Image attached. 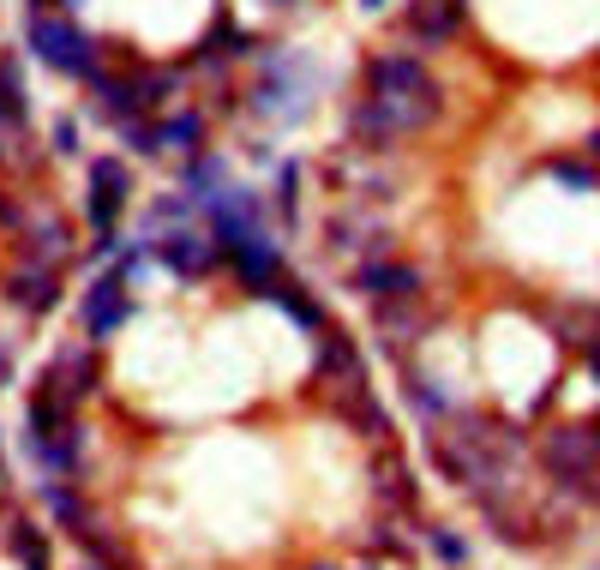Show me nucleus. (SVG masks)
<instances>
[{
    "mask_svg": "<svg viewBox=\"0 0 600 570\" xmlns=\"http://www.w3.org/2000/svg\"><path fill=\"white\" fill-rule=\"evenodd\" d=\"M541 463L558 487H582L595 492L600 480V426H553L541 438Z\"/></svg>",
    "mask_w": 600,
    "mask_h": 570,
    "instance_id": "1",
    "label": "nucleus"
},
{
    "mask_svg": "<svg viewBox=\"0 0 600 570\" xmlns=\"http://www.w3.org/2000/svg\"><path fill=\"white\" fill-rule=\"evenodd\" d=\"M318 385H325V402L330 409H349V402H361L366 397V366H361V354H354V342L342 337V331H325V342H318Z\"/></svg>",
    "mask_w": 600,
    "mask_h": 570,
    "instance_id": "2",
    "label": "nucleus"
},
{
    "mask_svg": "<svg viewBox=\"0 0 600 570\" xmlns=\"http://www.w3.org/2000/svg\"><path fill=\"white\" fill-rule=\"evenodd\" d=\"M31 48L55 72H72V79H91V72H97L91 36H84L79 24H67V19H31Z\"/></svg>",
    "mask_w": 600,
    "mask_h": 570,
    "instance_id": "3",
    "label": "nucleus"
},
{
    "mask_svg": "<svg viewBox=\"0 0 600 570\" xmlns=\"http://www.w3.org/2000/svg\"><path fill=\"white\" fill-rule=\"evenodd\" d=\"M354 295L366 300H420L427 295V276H420V264L408 259H366L361 271H354Z\"/></svg>",
    "mask_w": 600,
    "mask_h": 570,
    "instance_id": "4",
    "label": "nucleus"
},
{
    "mask_svg": "<svg viewBox=\"0 0 600 570\" xmlns=\"http://www.w3.org/2000/svg\"><path fill=\"white\" fill-rule=\"evenodd\" d=\"M366 91H373V96H420V91H439V79L420 67V55L390 48V55L366 60Z\"/></svg>",
    "mask_w": 600,
    "mask_h": 570,
    "instance_id": "5",
    "label": "nucleus"
},
{
    "mask_svg": "<svg viewBox=\"0 0 600 570\" xmlns=\"http://www.w3.org/2000/svg\"><path fill=\"white\" fill-rule=\"evenodd\" d=\"M157 259L169 264L174 276L199 283V276H211V264L223 259V247H216V235H199V228H169V235L157 240Z\"/></svg>",
    "mask_w": 600,
    "mask_h": 570,
    "instance_id": "6",
    "label": "nucleus"
},
{
    "mask_svg": "<svg viewBox=\"0 0 600 570\" xmlns=\"http://www.w3.org/2000/svg\"><path fill=\"white\" fill-rule=\"evenodd\" d=\"M133 319V300H126V271H109L84 288V331L91 337H114Z\"/></svg>",
    "mask_w": 600,
    "mask_h": 570,
    "instance_id": "7",
    "label": "nucleus"
},
{
    "mask_svg": "<svg viewBox=\"0 0 600 570\" xmlns=\"http://www.w3.org/2000/svg\"><path fill=\"white\" fill-rule=\"evenodd\" d=\"M408 31L420 48H444L463 31V0H408Z\"/></svg>",
    "mask_w": 600,
    "mask_h": 570,
    "instance_id": "8",
    "label": "nucleus"
},
{
    "mask_svg": "<svg viewBox=\"0 0 600 570\" xmlns=\"http://www.w3.org/2000/svg\"><path fill=\"white\" fill-rule=\"evenodd\" d=\"M7 300H12L19 312H36V319H43V312L60 300V276H55V264H24V259H19V271L7 276Z\"/></svg>",
    "mask_w": 600,
    "mask_h": 570,
    "instance_id": "9",
    "label": "nucleus"
},
{
    "mask_svg": "<svg viewBox=\"0 0 600 570\" xmlns=\"http://www.w3.org/2000/svg\"><path fill=\"white\" fill-rule=\"evenodd\" d=\"M43 378H48V385H55L67 402H79V397H91V390H97V354L84 349V342H67Z\"/></svg>",
    "mask_w": 600,
    "mask_h": 570,
    "instance_id": "10",
    "label": "nucleus"
},
{
    "mask_svg": "<svg viewBox=\"0 0 600 570\" xmlns=\"http://www.w3.org/2000/svg\"><path fill=\"white\" fill-rule=\"evenodd\" d=\"M228 264H235V276L252 288V295H264V288L283 276V252H276L271 235H259V240H247V247H235V252H228Z\"/></svg>",
    "mask_w": 600,
    "mask_h": 570,
    "instance_id": "11",
    "label": "nucleus"
},
{
    "mask_svg": "<svg viewBox=\"0 0 600 570\" xmlns=\"http://www.w3.org/2000/svg\"><path fill=\"white\" fill-rule=\"evenodd\" d=\"M330 247L337 252H373V259H385L390 252V235L385 228H378L373 217H366V210H349V217H330Z\"/></svg>",
    "mask_w": 600,
    "mask_h": 570,
    "instance_id": "12",
    "label": "nucleus"
},
{
    "mask_svg": "<svg viewBox=\"0 0 600 570\" xmlns=\"http://www.w3.org/2000/svg\"><path fill=\"white\" fill-rule=\"evenodd\" d=\"M373 331L390 342V349H408L420 331H427V319H420V300H373Z\"/></svg>",
    "mask_w": 600,
    "mask_h": 570,
    "instance_id": "13",
    "label": "nucleus"
},
{
    "mask_svg": "<svg viewBox=\"0 0 600 570\" xmlns=\"http://www.w3.org/2000/svg\"><path fill=\"white\" fill-rule=\"evenodd\" d=\"M67 252H72L67 223L43 217V223H31V228H24V247H19V259H24V264H60Z\"/></svg>",
    "mask_w": 600,
    "mask_h": 570,
    "instance_id": "14",
    "label": "nucleus"
},
{
    "mask_svg": "<svg viewBox=\"0 0 600 570\" xmlns=\"http://www.w3.org/2000/svg\"><path fill=\"white\" fill-rule=\"evenodd\" d=\"M264 300H276V307H283L295 324H306V331H330V324H325V312L313 307V295H306L301 283H288V276H276V283L264 288Z\"/></svg>",
    "mask_w": 600,
    "mask_h": 570,
    "instance_id": "15",
    "label": "nucleus"
},
{
    "mask_svg": "<svg viewBox=\"0 0 600 570\" xmlns=\"http://www.w3.org/2000/svg\"><path fill=\"white\" fill-rule=\"evenodd\" d=\"M199 145H204V114H199V109H186V114H174V121L157 126V150H174V157H199Z\"/></svg>",
    "mask_w": 600,
    "mask_h": 570,
    "instance_id": "16",
    "label": "nucleus"
},
{
    "mask_svg": "<svg viewBox=\"0 0 600 570\" xmlns=\"http://www.w3.org/2000/svg\"><path fill=\"white\" fill-rule=\"evenodd\" d=\"M342 421H349V426H354V433H361V438H373V445H390V414L378 409L373 397L349 402V409H342Z\"/></svg>",
    "mask_w": 600,
    "mask_h": 570,
    "instance_id": "17",
    "label": "nucleus"
},
{
    "mask_svg": "<svg viewBox=\"0 0 600 570\" xmlns=\"http://www.w3.org/2000/svg\"><path fill=\"white\" fill-rule=\"evenodd\" d=\"M91 186H97V193H109V198H121V205L133 198V174H126L121 157H97L91 162Z\"/></svg>",
    "mask_w": 600,
    "mask_h": 570,
    "instance_id": "18",
    "label": "nucleus"
},
{
    "mask_svg": "<svg viewBox=\"0 0 600 570\" xmlns=\"http://www.w3.org/2000/svg\"><path fill=\"white\" fill-rule=\"evenodd\" d=\"M7 547H12V559H19L24 570H48V547H43V535H31V523H12Z\"/></svg>",
    "mask_w": 600,
    "mask_h": 570,
    "instance_id": "19",
    "label": "nucleus"
},
{
    "mask_svg": "<svg viewBox=\"0 0 600 570\" xmlns=\"http://www.w3.org/2000/svg\"><path fill=\"white\" fill-rule=\"evenodd\" d=\"M408 402H415V414H427V421H444V414H451L444 390L432 385V378H420V373H408Z\"/></svg>",
    "mask_w": 600,
    "mask_h": 570,
    "instance_id": "20",
    "label": "nucleus"
},
{
    "mask_svg": "<svg viewBox=\"0 0 600 570\" xmlns=\"http://www.w3.org/2000/svg\"><path fill=\"white\" fill-rule=\"evenodd\" d=\"M546 169H553V181L577 186V193H595V186H600V174L589 169V162H577V157H553Z\"/></svg>",
    "mask_w": 600,
    "mask_h": 570,
    "instance_id": "21",
    "label": "nucleus"
},
{
    "mask_svg": "<svg viewBox=\"0 0 600 570\" xmlns=\"http://www.w3.org/2000/svg\"><path fill=\"white\" fill-rule=\"evenodd\" d=\"M121 138L138 150V157H150V150H157V126H145V121H121Z\"/></svg>",
    "mask_w": 600,
    "mask_h": 570,
    "instance_id": "22",
    "label": "nucleus"
},
{
    "mask_svg": "<svg viewBox=\"0 0 600 570\" xmlns=\"http://www.w3.org/2000/svg\"><path fill=\"white\" fill-rule=\"evenodd\" d=\"M427 535H432V552H439L444 565H463V559H468V540L444 535V528H427Z\"/></svg>",
    "mask_w": 600,
    "mask_h": 570,
    "instance_id": "23",
    "label": "nucleus"
},
{
    "mask_svg": "<svg viewBox=\"0 0 600 570\" xmlns=\"http://www.w3.org/2000/svg\"><path fill=\"white\" fill-rule=\"evenodd\" d=\"M55 150H79V126H72V121L55 126Z\"/></svg>",
    "mask_w": 600,
    "mask_h": 570,
    "instance_id": "24",
    "label": "nucleus"
},
{
    "mask_svg": "<svg viewBox=\"0 0 600 570\" xmlns=\"http://www.w3.org/2000/svg\"><path fill=\"white\" fill-rule=\"evenodd\" d=\"M19 223V205H12V198H0V228H12Z\"/></svg>",
    "mask_w": 600,
    "mask_h": 570,
    "instance_id": "25",
    "label": "nucleus"
},
{
    "mask_svg": "<svg viewBox=\"0 0 600 570\" xmlns=\"http://www.w3.org/2000/svg\"><path fill=\"white\" fill-rule=\"evenodd\" d=\"M7 378H12V354L0 349V390H7Z\"/></svg>",
    "mask_w": 600,
    "mask_h": 570,
    "instance_id": "26",
    "label": "nucleus"
},
{
    "mask_svg": "<svg viewBox=\"0 0 600 570\" xmlns=\"http://www.w3.org/2000/svg\"><path fill=\"white\" fill-rule=\"evenodd\" d=\"M264 7H276V12H295V7H301V0H264Z\"/></svg>",
    "mask_w": 600,
    "mask_h": 570,
    "instance_id": "27",
    "label": "nucleus"
},
{
    "mask_svg": "<svg viewBox=\"0 0 600 570\" xmlns=\"http://www.w3.org/2000/svg\"><path fill=\"white\" fill-rule=\"evenodd\" d=\"M589 366H595V378H600V342H589Z\"/></svg>",
    "mask_w": 600,
    "mask_h": 570,
    "instance_id": "28",
    "label": "nucleus"
},
{
    "mask_svg": "<svg viewBox=\"0 0 600 570\" xmlns=\"http://www.w3.org/2000/svg\"><path fill=\"white\" fill-rule=\"evenodd\" d=\"M589 157H595V162H600V133H595V138H589Z\"/></svg>",
    "mask_w": 600,
    "mask_h": 570,
    "instance_id": "29",
    "label": "nucleus"
},
{
    "mask_svg": "<svg viewBox=\"0 0 600 570\" xmlns=\"http://www.w3.org/2000/svg\"><path fill=\"white\" fill-rule=\"evenodd\" d=\"M373 7H385V0H366V12H373Z\"/></svg>",
    "mask_w": 600,
    "mask_h": 570,
    "instance_id": "30",
    "label": "nucleus"
},
{
    "mask_svg": "<svg viewBox=\"0 0 600 570\" xmlns=\"http://www.w3.org/2000/svg\"><path fill=\"white\" fill-rule=\"evenodd\" d=\"M313 570H337V565H313Z\"/></svg>",
    "mask_w": 600,
    "mask_h": 570,
    "instance_id": "31",
    "label": "nucleus"
}]
</instances>
